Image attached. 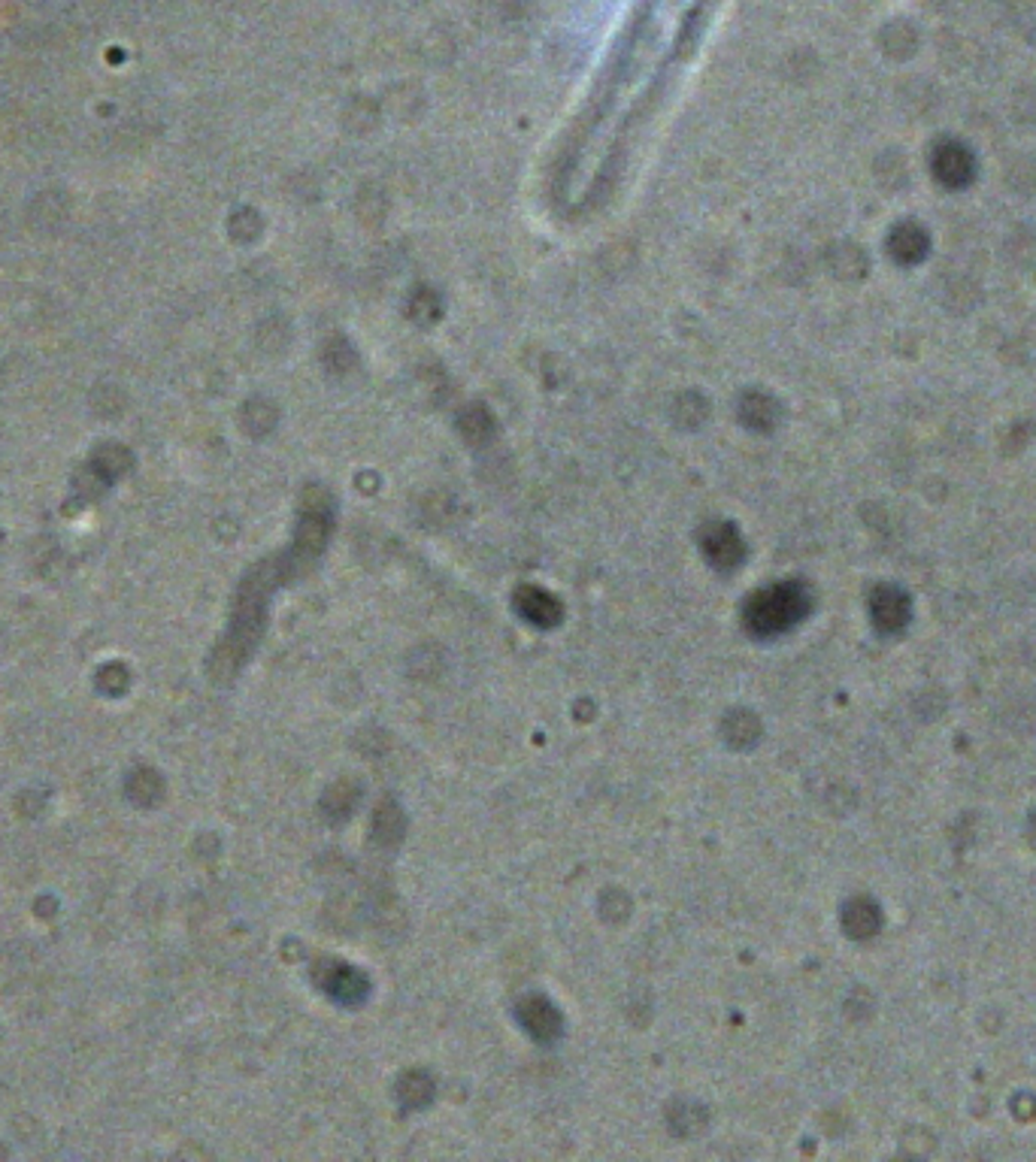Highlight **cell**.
Segmentation results:
<instances>
[{
	"label": "cell",
	"instance_id": "obj_5",
	"mask_svg": "<svg viewBox=\"0 0 1036 1162\" xmlns=\"http://www.w3.org/2000/svg\"><path fill=\"white\" fill-rule=\"evenodd\" d=\"M704 552L718 569H731V566L739 563L742 545H739V536L734 533V527H728V524H718V527H712L704 536Z\"/></svg>",
	"mask_w": 1036,
	"mask_h": 1162
},
{
	"label": "cell",
	"instance_id": "obj_6",
	"mask_svg": "<svg viewBox=\"0 0 1036 1162\" xmlns=\"http://www.w3.org/2000/svg\"><path fill=\"white\" fill-rule=\"evenodd\" d=\"M397 1099H400L403 1108H410V1111L424 1108L427 1102L434 1099V1081H431V1075L418 1072V1068L407 1072V1075H403V1078L397 1081Z\"/></svg>",
	"mask_w": 1036,
	"mask_h": 1162
},
{
	"label": "cell",
	"instance_id": "obj_4",
	"mask_svg": "<svg viewBox=\"0 0 1036 1162\" xmlns=\"http://www.w3.org/2000/svg\"><path fill=\"white\" fill-rule=\"evenodd\" d=\"M515 609L522 611V618L525 621H531L533 627H543V630H549V627H558L561 624V618H564V609H561V603L549 594V590H543V587H533V584H525V587H518V594H515Z\"/></svg>",
	"mask_w": 1036,
	"mask_h": 1162
},
{
	"label": "cell",
	"instance_id": "obj_7",
	"mask_svg": "<svg viewBox=\"0 0 1036 1162\" xmlns=\"http://www.w3.org/2000/svg\"><path fill=\"white\" fill-rule=\"evenodd\" d=\"M373 838L379 841V845H386V848L397 845V841L403 838V811H400L397 803H391V800L379 803V808L373 814Z\"/></svg>",
	"mask_w": 1036,
	"mask_h": 1162
},
{
	"label": "cell",
	"instance_id": "obj_2",
	"mask_svg": "<svg viewBox=\"0 0 1036 1162\" xmlns=\"http://www.w3.org/2000/svg\"><path fill=\"white\" fill-rule=\"evenodd\" d=\"M315 981L319 987L336 999L340 1006H361L370 993V981L361 969H355L349 963H336V960H325L315 969Z\"/></svg>",
	"mask_w": 1036,
	"mask_h": 1162
},
{
	"label": "cell",
	"instance_id": "obj_3",
	"mask_svg": "<svg viewBox=\"0 0 1036 1162\" xmlns=\"http://www.w3.org/2000/svg\"><path fill=\"white\" fill-rule=\"evenodd\" d=\"M515 1014H518V1023L528 1030V1035H533L536 1041H543V1044L558 1041L561 1033H564V1017H561V1011L539 993H531V996H525L522 1002H518Z\"/></svg>",
	"mask_w": 1036,
	"mask_h": 1162
},
{
	"label": "cell",
	"instance_id": "obj_9",
	"mask_svg": "<svg viewBox=\"0 0 1036 1162\" xmlns=\"http://www.w3.org/2000/svg\"><path fill=\"white\" fill-rule=\"evenodd\" d=\"M758 721L749 715V712H734L728 721H725V736H728V742L731 745H736V748H746V745H752L755 739H758Z\"/></svg>",
	"mask_w": 1036,
	"mask_h": 1162
},
{
	"label": "cell",
	"instance_id": "obj_8",
	"mask_svg": "<svg viewBox=\"0 0 1036 1162\" xmlns=\"http://www.w3.org/2000/svg\"><path fill=\"white\" fill-rule=\"evenodd\" d=\"M355 803H358V784H352V781H340V784H333V787L325 793V800H322V811H325L331 820H336V824H340L343 817H349V814H352Z\"/></svg>",
	"mask_w": 1036,
	"mask_h": 1162
},
{
	"label": "cell",
	"instance_id": "obj_1",
	"mask_svg": "<svg viewBox=\"0 0 1036 1162\" xmlns=\"http://www.w3.org/2000/svg\"><path fill=\"white\" fill-rule=\"evenodd\" d=\"M800 597L791 587H770L746 606V627L755 636H776L800 618Z\"/></svg>",
	"mask_w": 1036,
	"mask_h": 1162
}]
</instances>
